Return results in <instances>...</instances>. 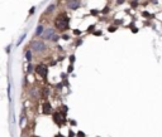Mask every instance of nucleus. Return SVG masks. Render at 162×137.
Here are the masks:
<instances>
[{"label": "nucleus", "instance_id": "f257e3e1", "mask_svg": "<svg viewBox=\"0 0 162 137\" xmlns=\"http://www.w3.org/2000/svg\"><path fill=\"white\" fill-rule=\"evenodd\" d=\"M53 23H55V28L60 32H67L70 29V18L66 13H60L55 18Z\"/></svg>", "mask_w": 162, "mask_h": 137}, {"label": "nucleus", "instance_id": "f03ea898", "mask_svg": "<svg viewBox=\"0 0 162 137\" xmlns=\"http://www.w3.org/2000/svg\"><path fill=\"white\" fill-rule=\"evenodd\" d=\"M31 50L34 52V53H43L46 49H47V45L43 40H38V39H34L31 42Z\"/></svg>", "mask_w": 162, "mask_h": 137}, {"label": "nucleus", "instance_id": "7ed1b4c3", "mask_svg": "<svg viewBox=\"0 0 162 137\" xmlns=\"http://www.w3.org/2000/svg\"><path fill=\"white\" fill-rule=\"evenodd\" d=\"M34 72H36L41 78L46 79V78H47V76H48V67H47V65H44V64H38V65H36V67H34Z\"/></svg>", "mask_w": 162, "mask_h": 137}, {"label": "nucleus", "instance_id": "20e7f679", "mask_svg": "<svg viewBox=\"0 0 162 137\" xmlns=\"http://www.w3.org/2000/svg\"><path fill=\"white\" fill-rule=\"evenodd\" d=\"M52 117H53V121H55V123H56L57 126H62V124L66 122L65 113H61V111H56V112H53Z\"/></svg>", "mask_w": 162, "mask_h": 137}, {"label": "nucleus", "instance_id": "39448f33", "mask_svg": "<svg viewBox=\"0 0 162 137\" xmlns=\"http://www.w3.org/2000/svg\"><path fill=\"white\" fill-rule=\"evenodd\" d=\"M55 34H56V29L52 28V27H49V28H46L44 29V32L42 34V38H43V40H51V38Z\"/></svg>", "mask_w": 162, "mask_h": 137}, {"label": "nucleus", "instance_id": "423d86ee", "mask_svg": "<svg viewBox=\"0 0 162 137\" xmlns=\"http://www.w3.org/2000/svg\"><path fill=\"white\" fill-rule=\"evenodd\" d=\"M80 5H81L80 0H68L67 4H66L67 9H70V10H77L80 8Z\"/></svg>", "mask_w": 162, "mask_h": 137}, {"label": "nucleus", "instance_id": "0eeeda50", "mask_svg": "<svg viewBox=\"0 0 162 137\" xmlns=\"http://www.w3.org/2000/svg\"><path fill=\"white\" fill-rule=\"evenodd\" d=\"M42 109H43V113L44 114H51L52 113V106H51V103H49V101H44L43 102V104H42Z\"/></svg>", "mask_w": 162, "mask_h": 137}, {"label": "nucleus", "instance_id": "6e6552de", "mask_svg": "<svg viewBox=\"0 0 162 137\" xmlns=\"http://www.w3.org/2000/svg\"><path fill=\"white\" fill-rule=\"evenodd\" d=\"M29 94H31L32 97H34V98H39V97H41V89H38V88H32V89L29 91Z\"/></svg>", "mask_w": 162, "mask_h": 137}, {"label": "nucleus", "instance_id": "1a4fd4ad", "mask_svg": "<svg viewBox=\"0 0 162 137\" xmlns=\"http://www.w3.org/2000/svg\"><path fill=\"white\" fill-rule=\"evenodd\" d=\"M43 32H44V27H43L42 24H39V25L37 27L36 32H34V37H41V35L43 34Z\"/></svg>", "mask_w": 162, "mask_h": 137}, {"label": "nucleus", "instance_id": "9d476101", "mask_svg": "<svg viewBox=\"0 0 162 137\" xmlns=\"http://www.w3.org/2000/svg\"><path fill=\"white\" fill-rule=\"evenodd\" d=\"M32 53H33V52H32L31 49H28V50L25 52V59H27V62H28V63H31V62H32Z\"/></svg>", "mask_w": 162, "mask_h": 137}, {"label": "nucleus", "instance_id": "9b49d317", "mask_svg": "<svg viewBox=\"0 0 162 137\" xmlns=\"http://www.w3.org/2000/svg\"><path fill=\"white\" fill-rule=\"evenodd\" d=\"M41 93L43 94V97H46V98H47V96L49 94V89H48V88H42Z\"/></svg>", "mask_w": 162, "mask_h": 137}, {"label": "nucleus", "instance_id": "f8f14e48", "mask_svg": "<svg viewBox=\"0 0 162 137\" xmlns=\"http://www.w3.org/2000/svg\"><path fill=\"white\" fill-rule=\"evenodd\" d=\"M55 8H56V5H55V4L48 5V8H47V12H46V13H47V14H48V13H52V12L55 10Z\"/></svg>", "mask_w": 162, "mask_h": 137}, {"label": "nucleus", "instance_id": "ddd939ff", "mask_svg": "<svg viewBox=\"0 0 162 137\" xmlns=\"http://www.w3.org/2000/svg\"><path fill=\"white\" fill-rule=\"evenodd\" d=\"M60 38H61V37H60L58 34H55V35H53V37L51 38V42H53V43H56V42H58V40H60Z\"/></svg>", "mask_w": 162, "mask_h": 137}, {"label": "nucleus", "instance_id": "4468645a", "mask_svg": "<svg viewBox=\"0 0 162 137\" xmlns=\"http://www.w3.org/2000/svg\"><path fill=\"white\" fill-rule=\"evenodd\" d=\"M25 35H27V33H24V34H23V35H22V37L19 38V40H18V43H17V45H20V43H22V42L24 40V38H25Z\"/></svg>", "mask_w": 162, "mask_h": 137}, {"label": "nucleus", "instance_id": "2eb2a0df", "mask_svg": "<svg viewBox=\"0 0 162 137\" xmlns=\"http://www.w3.org/2000/svg\"><path fill=\"white\" fill-rule=\"evenodd\" d=\"M33 71H34V68H33V65L29 63V64H28V68H27V72H28V73H32Z\"/></svg>", "mask_w": 162, "mask_h": 137}, {"label": "nucleus", "instance_id": "dca6fc26", "mask_svg": "<svg viewBox=\"0 0 162 137\" xmlns=\"http://www.w3.org/2000/svg\"><path fill=\"white\" fill-rule=\"evenodd\" d=\"M115 30H117V27H114V25H110V27L108 28V32H110V33H112V32H115Z\"/></svg>", "mask_w": 162, "mask_h": 137}, {"label": "nucleus", "instance_id": "f3484780", "mask_svg": "<svg viewBox=\"0 0 162 137\" xmlns=\"http://www.w3.org/2000/svg\"><path fill=\"white\" fill-rule=\"evenodd\" d=\"M108 12H109V8H108V7H106V8H105L104 10H101V13H103V14H106Z\"/></svg>", "mask_w": 162, "mask_h": 137}, {"label": "nucleus", "instance_id": "a211bd4d", "mask_svg": "<svg viewBox=\"0 0 162 137\" xmlns=\"http://www.w3.org/2000/svg\"><path fill=\"white\" fill-rule=\"evenodd\" d=\"M73 34L75 35H80L81 34V30H73Z\"/></svg>", "mask_w": 162, "mask_h": 137}, {"label": "nucleus", "instance_id": "6ab92c4d", "mask_svg": "<svg viewBox=\"0 0 162 137\" xmlns=\"http://www.w3.org/2000/svg\"><path fill=\"white\" fill-rule=\"evenodd\" d=\"M94 28H95V25H91V27H89V30H88V32H89V33H90V32H93V30H94Z\"/></svg>", "mask_w": 162, "mask_h": 137}, {"label": "nucleus", "instance_id": "aec40b11", "mask_svg": "<svg viewBox=\"0 0 162 137\" xmlns=\"http://www.w3.org/2000/svg\"><path fill=\"white\" fill-rule=\"evenodd\" d=\"M70 62H71V63L75 62V55H71V57H70Z\"/></svg>", "mask_w": 162, "mask_h": 137}, {"label": "nucleus", "instance_id": "412c9836", "mask_svg": "<svg viewBox=\"0 0 162 137\" xmlns=\"http://www.w3.org/2000/svg\"><path fill=\"white\" fill-rule=\"evenodd\" d=\"M90 13H91V14H93V15H96V14H98V13H99V12H98V10H91V12H90Z\"/></svg>", "mask_w": 162, "mask_h": 137}, {"label": "nucleus", "instance_id": "4be33fe9", "mask_svg": "<svg viewBox=\"0 0 162 137\" xmlns=\"http://www.w3.org/2000/svg\"><path fill=\"white\" fill-rule=\"evenodd\" d=\"M125 2V0H118V2H117V4H123Z\"/></svg>", "mask_w": 162, "mask_h": 137}, {"label": "nucleus", "instance_id": "5701e85b", "mask_svg": "<svg viewBox=\"0 0 162 137\" xmlns=\"http://www.w3.org/2000/svg\"><path fill=\"white\" fill-rule=\"evenodd\" d=\"M62 38H63L65 40H68V39H70V38H68V35H62Z\"/></svg>", "mask_w": 162, "mask_h": 137}, {"label": "nucleus", "instance_id": "b1692460", "mask_svg": "<svg viewBox=\"0 0 162 137\" xmlns=\"http://www.w3.org/2000/svg\"><path fill=\"white\" fill-rule=\"evenodd\" d=\"M34 9H36V8H32V9L29 10V14H33V13H34Z\"/></svg>", "mask_w": 162, "mask_h": 137}, {"label": "nucleus", "instance_id": "393cba45", "mask_svg": "<svg viewBox=\"0 0 162 137\" xmlns=\"http://www.w3.org/2000/svg\"><path fill=\"white\" fill-rule=\"evenodd\" d=\"M137 4H138V3H137V2H136V0H134V2H133V7L136 8V7H137Z\"/></svg>", "mask_w": 162, "mask_h": 137}, {"label": "nucleus", "instance_id": "a878e982", "mask_svg": "<svg viewBox=\"0 0 162 137\" xmlns=\"http://www.w3.org/2000/svg\"><path fill=\"white\" fill-rule=\"evenodd\" d=\"M95 35H101V32H95Z\"/></svg>", "mask_w": 162, "mask_h": 137}, {"label": "nucleus", "instance_id": "bb28decb", "mask_svg": "<svg viewBox=\"0 0 162 137\" xmlns=\"http://www.w3.org/2000/svg\"><path fill=\"white\" fill-rule=\"evenodd\" d=\"M72 136H75V133H73L72 131H70V137H72Z\"/></svg>", "mask_w": 162, "mask_h": 137}, {"label": "nucleus", "instance_id": "cd10ccee", "mask_svg": "<svg viewBox=\"0 0 162 137\" xmlns=\"http://www.w3.org/2000/svg\"><path fill=\"white\" fill-rule=\"evenodd\" d=\"M55 137H65V136H62L61 133H58V134H57V136H55Z\"/></svg>", "mask_w": 162, "mask_h": 137}, {"label": "nucleus", "instance_id": "c85d7f7f", "mask_svg": "<svg viewBox=\"0 0 162 137\" xmlns=\"http://www.w3.org/2000/svg\"><path fill=\"white\" fill-rule=\"evenodd\" d=\"M32 137H38V136H32Z\"/></svg>", "mask_w": 162, "mask_h": 137}]
</instances>
